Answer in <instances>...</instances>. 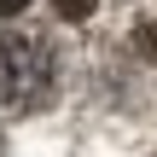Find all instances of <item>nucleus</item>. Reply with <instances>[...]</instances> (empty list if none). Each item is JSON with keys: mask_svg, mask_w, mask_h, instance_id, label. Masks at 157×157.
Here are the masks:
<instances>
[{"mask_svg": "<svg viewBox=\"0 0 157 157\" xmlns=\"http://www.w3.org/2000/svg\"><path fill=\"white\" fill-rule=\"evenodd\" d=\"M58 87V58L47 35L29 29H0V111H41Z\"/></svg>", "mask_w": 157, "mask_h": 157, "instance_id": "nucleus-1", "label": "nucleus"}, {"mask_svg": "<svg viewBox=\"0 0 157 157\" xmlns=\"http://www.w3.org/2000/svg\"><path fill=\"white\" fill-rule=\"evenodd\" d=\"M52 12L70 17V23H82V17H93V0H52Z\"/></svg>", "mask_w": 157, "mask_h": 157, "instance_id": "nucleus-2", "label": "nucleus"}, {"mask_svg": "<svg viewBox=\"0 0 157 157\" xmlns=\"http://www.w3.org/2000/svg\"><path fill=\"white\" fill-rule=\"evenodd\" d=\"M140 47H146V58H157V17L146 23V35H140Z\"/></svg>", "mask_w": 157, "mask_h": 157, "instance_id": "nucleus-3", "label": "nucleus"}, {"mask_svg": "<svg viewBox=\"0 0 157 157\" xmlns=\"http://www.w3.org/2000/svg\"><path fill=\"white\" fill-rule=\"evenodd\" d=\"M29 0H0V17H12V12H23Z\"/></svg>", "mask_w": 157, "mask_h": 157, "instance_id": "nucleus-4", "label": "nucleus"}]
</instances>
